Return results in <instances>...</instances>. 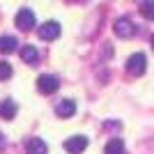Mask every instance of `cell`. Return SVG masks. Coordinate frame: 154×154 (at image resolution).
<instances>
[{
  "instance_id": "cell-1",
  "label": "cell",
  "mask_w": 154,
  "mask_h": 154,
  "mask_svg": "<svg viewBox=\"0 0 154 154\" xmlns=\"http://www.w3.org/2000/svg\"><path fill=\"white\" fill-rule=\"evenodd\" d=\"M145 69H147V58H145L143 53H134V55L127 60V71L131 74V76H136V78L143 76Z\"/></svg>"
},
{
  "instance_id": "cell-2",
  "label": "cell",
  "mask_w": 154,
  "mask_h": 154,
  "mask_svg": "<svg viewBox=\"0 0 154 154\" xmlns=\"http://www.w3.org/2000/svg\"><path fill=\"white\" fill-rule=\"evenodd\" d=\"M60 88V81L58 76H51V74H44V76L37 78V90L42 94H53V92H58Z\"/></svg>"
},
{
  "instance_id": "cell-3",
  "label": "cell",
  "mask_w": 154,
  "mask_h": 154,
  "mask_svg": "<svg viewBox=\"0 0 154 154\" xmlns=\"http://www.w3.org/2000/svg\"><path fill=\"white\" fill-rule=\"evenodd\" d=\"M113 30H115L117 37H122V39H129V37H134V35H136V26L129 19H117L115 26H113Z\"/></svg>"
},
{
  "instance_id": "cell-4",
  "label": "cell",
  "mask_w": 154,
  "mask_h": 154,
  "mask_svg": "<svg viewBox=\"0 0 154 154\" xmlns=\"http://www.w3.org/2000/svg\"><path fill=\"white\" fill-rule=\"evenodd\" d=\"M16 28L23 30V32L35 28V14H32V9H21V12L16 14Z\"/></svg>"
},
{
  "instance_id": "cell-5",
  "label": "cell",
  "mask_w": 154,
  "mask_h": 154,
  "mask_svg": "<svg viewBox=\"0 0 154 154\" xmlns=\"http://www.w3.org/2000/svg\"><path fill=\"white\" fill-rule=\"evenodd\" d=\"M85 147H88V138L85 136H71V138L64 140V149L69 154H81Z\"/></svg>"
},
{
  "instance_id": "cell-6",
  "label": "cell",
  "mask_w": 154,
  "mask_h": 154,
  "mask_svg": "<svg viewBox=\"0 0 154 154\" xmlns=\"http://www.w3.org/2000/svg\"><path fill=\"white\" fill-rule=\"evenodd\" d=\"M60 23H55V21H48V23H44V26L39 28V37L44 39V42H53V39L60 37Z\"/></svg>"
},
{
  "instance_id": "cell-7",
  "label": "cell",
  "mask_w": 154,
  "mask_h": 154,
  "mask_svg": "<svg viewBox=\"0 0 154 154\" xmlns=\"http://www.w3.org/2000/svg\"><path fill=\"white\" fill-rule=\"evenodd\" d=\"M26 152L28 154H46L48 152V145H46L42 138H28L26 140Z\"/></svg>"
},
{
  "instance_id": "cell-8",
  "label": "cell",
  "mask_w": 154,
  "mask_h": 154,
  "mask_svg": "<svg viewBox=\"0 0 154 154\" xmlns=\"http://www.w3.org/2000/svg\"><path fill=\"white\" fill-rule=\"evenodd\" d=\"M55 113H58V117H71L76 113V103L71 101V99H64V101H60L55 106Z\"/></svg>"
},
{
  "instance_id": "cell-9",
  "label": "cell",
  "mask_w": 154,
  "mask_h": 154,
  "mask_svg": "<svg viewBox=\"0 0 154 154\" xmlns=\"http://www.w3.org/2000/svg\"><path fill=\"white\" fill-rule=\"evenodd\" d=\"M21 60H23V62L26 64H35L39 60V53H37V48H35V46H30V44H26L23 46V48H21Z\"/></svg>"
},
{
  "instance_id": "cell-10",
  "label": "cell",
  "mask_w": 154,
  "mask_h": 154,
  "mask_svg": "<svg viewBox=\"0 0 154 154\" xmlns=\"http://www.w3.org/2000/svg\"><path fill=\"white\" fill-rule=\"evenodd\" d=\"M16 46H19V42H16V37H12V35H2L0 37V53H14L16 51Z\"/></svg>"
},
{
  "instance_id": "cell-11",
  "label": "cell",
  "mask_w": 154,
  "mask_h": 154,
  "mask_svg": "<svg viewBox=\"0 0 154 154\" xmlns=\"http://www.w3.org/2000/svg\"><path fill=\"white\" fill-rule=\"evenodd\" d=\"M19 113V106L14 101H0V117H5V120H14Z\"/></svg>"
},
{
  "instance_id": "cell-12",
  "label": "cell",
  "mask_w": 154,
  "mask_h": 154,
  "mask_svg": "<svg viewBox=\"0 0 154 154\" xmlns=\"http://www.w3.org/2000/svg\"><path fill=\"white\" fill-rule=\"evenodd\" d=\"M103 154H127L122 138H110L108 145H106V149H103Z\"/></svg>"
},
{
  "instance_id": "cell-13",
  "label": "cell",
  "mask_w": 154,
  "mask_h": 154,
  "mask_svg": "<svg viewBox=\"0 0 154 154\" xmlns=\"http://www.w3.org/2000/svg\"><path fill=\"white\" fill-rule=\"evenodd\" d=\"M140 14L145 19L154 21V0H143L140 2Z\"/></svg>"
},
{
  "instance_id": "cell-14",
  "label": "cell",
  "mask_w": 154,
  "mask_h": 154,
  "mask_svg": "<svg viewBox=\"0 0 154 154\" xmlns=\"http://www.w3.org/2000/svg\"><path fill=\"white\" fill-rule=\"evenodd\" d=\"M12 76V64L9 62H0V81H7Z\"/></svg>"
},
{
  "instance_id": "cell-15",
  "label": "cell",
  "mask_w": 154,
  "mask_h": 154,
  "mask_svg": "<svg viewBox=\"0 0 154 154\" xmlns=\"http://www.w3.org/2000/svg\"><path fill=\"white\" fill-rule=\"evenodd\" d=\"M0 147H5V136L0 134Z\"/></svg>"
},
{
  "instance_id": "cell-16",
  "label": "cell",
  "mask_w": 154,
  "mask_h": 154,
  "mask_svg": "<svg viewBox=\"0 0 154 154\" xmlns=\"http://www.w3.org/2000/svg\"><path fill=\"white\" fill-rule=\"evenodd\" d=\"M152 48H154V35H152Z\"/></svg>"
}]
</instances>
